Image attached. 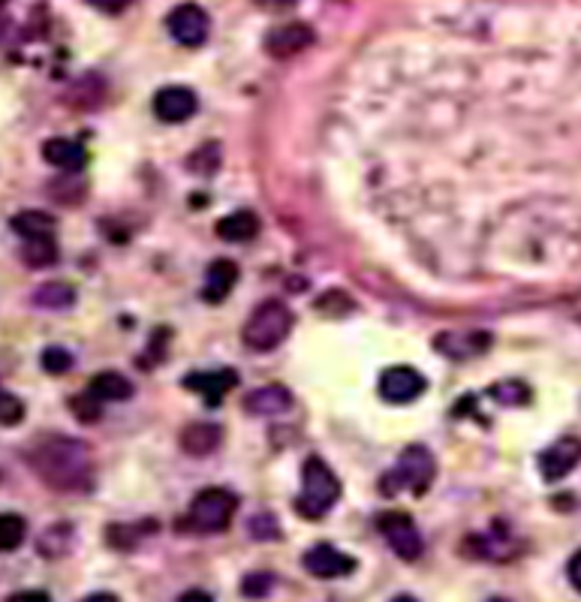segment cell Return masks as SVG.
Instances as JSON below:
<instances>
[{
	"mask_svg": "<svg viewBox=\"0 0 581 602\" xmlns=\"http://www.w3.org/2000/svg\"><path fill=\"white\" fill-rule=\"evenodd\" d=\"M33 302L43 307H52V310H64L76 302V293H73V286L66 284H45L36 289V296Z\"/></svg>",
	"mask_w": 581,
	"mask_h": 602,
	"instance_id": "cell-23",
	"label": "cell"
},
{
	"mask_svg": "<svg viewBox=\"0 0 581 602\" xmlns=\"http://www.w3.org/2000/svg\"><path fill=\"white\" fill-rule=\"evenodd\" d=\"M581 464V440L579 437H560L551 443L549 450L539 455V473L546 482L567 479Z\"/></svg>",
	"mask_w": 581,
	"mask_h": 602,
	"instance_id": "cell-10",
	"label": "cell"
},
{
	"mask_svg": "<svg viewBox=\"0 0 581 602\" xmlns=\"http://www.w3.org/2000/svg\"><path fill=\"white\" fill-rule=\"evenodd\" d=\"M218 239L230 241V244H244V241L256 239V232H260V218L253 214V211H232L226 218L218 220Z\"/></svg>",
	"mask_w": 581,
	"mask_h": 602,
	"instance_id": "cell-17",
	"label": "cell"
},
{
	"mask_svg": "<svg viewBox=\"0 0 581 602\" xmlns=\"http://www.w3.org/2000/svg\"><path fill=\"white\" fill-rule=\"evenodd\" d=\"M209 15L197 3H181L176 10L166 15V31L172 33V40L187 49H199V45L209 40Z\"/></svg>",
	"mask_w": 581,
	"mask_h": 602,
	"instance_id": "cell-7",
	"label": "cell"
},
{
	"mask_svg": "<svg viewBox=\"0 0 581 602\" xmlns=\"http://www.w3.org/2000/svg\"><path fill=\"white\" fill-rule=\"evenodd\" d=\"M85 3H91L99 12H124L133 0H85Z\"/></svg>",
	"mask_w": 581,
	"mask_h": 602,
	"instance_id": "cell-30",
	"label": "cell"
},
{
	"mask_svg": "<svg viewBox=\"0 0 581 602\" xmlns=\"http://www.w3.org/2000/svg\"><path fill=\"white\" fill-rule=\"evenodd\" d=\"M268 588H272V575H256V572H253V575H247V579H244V593H247V596H265V593H268Z\"/></svg>",
	"mask_w": 581,
	"mask_h": 602,
	"instance_id": "cell-29",
	"label": "cell"
},
{
	"mask_svg": "<svg viewBox=\"0 0 581 602\" xmlns=\"http://www.w3.org/2000/svg\"><path fill=\"white\" fill-rule=\"evenodd\" d=\"M70 406H73V416H76L78 422H85V425H91V422H99V416H103V401H99V398H94L91 392L76 394V398L70 401Z\"/></svg>",
	"mask_w": 581,
	"mask_h": 602,
	"instance_id": "cell-24",
	"label": "cell"
},
{
	"mask_svg": "<svg viewBox=\"0 0 581 602\" xmlns=\"http://www.w3.org/2000/svg\"><path fill=\"white\" fill-rule=\"evenodd\" d=\"M43 160L55 169H64V172H82L88 166V151L85 145H78L76 139H49L43 145Z\"/></svg>",
	"mask_w": 581,
	"mask_h": 602,
	"instance_id": "cell-14",
	"label": "cell"
},
{
	"mask_svg": "<svg viewBox=\"0 0 581 602\" xmlns=\"http://www.w3.org/2000/svg\"><path fill=\"white\" fill-rule=\"evenodd\" d=\"M314 28L305 22H286L277 24L272 31L265 33V52L277 61H284V57H296L305 52L307 45H314Z\"/></svg>",
	"mask_w": 581,
	"mask_h": 602,
	"instance_id": "cell-9",
	"label": "cell"
},
{
	"mask_svg": "<svg viewBox=\"0 0 581 602\" xmlns=\"http://www.w3.org/2000/svg\"><path fill=\"white\" fill-rule=\"evenodd\" d=\"M24 419V404L15 398V394L3 392L0 389V425L3 427H12L19 425Z\"/></svg>",
	"mask_w": 581,
	"mask_h": 602,
	"instance_id": "cell-26",
	"label": "cell"
},
{
	"mask_svg": "<svg viewBox=\"0 0 581 602\" xmlns=\"http://www.w3.org/2000/svg\"><path fill=\"white\" fill-rule=\"evenodd\" d=\"M239 506V497L226 488H205L193 497L190 513H187V527L197 534H220L226 530Z\"/></svg>",
	"mask_w": 581,
	"mask_h": 602,
	"instance_id": "cell-5",
	"label": "cell"
},
{
	"mask_svg": "<svg viewBox=\"0 0 581 602\" xmlns=\"http://www.w3.org/2000/svg\"><path fill=\"white\" fill-rule=\"evenodd\" d=\"M88 392L99 401H127L133 394V383L118 371H103L97 377H91Z\"/></svg>",
	"mask_w": 581,
	"mask_h": 602,
	"instance_id": "cell-19",
	"label": "cell"
},
{
	"mask_svg": "<svg viewBox=\"0 0 581 602\" xmlns=\"http://www.w3.org/2000/svg\"><path fill=\"white\" fill-rule=\"evenodd\" d=\"M263 10H284V7H293L296 0H256Z\"/></svg>",
	"mask_w": 581,
	"mask_h": 602,
	"instance_id": "cell-32",
	"label": "cell"
},
{
	"mask_svg": "<svg viewBox=\"0 0 581 602\" xmlns=\"http://www.w3.org/2000/svg\"><path fill=\"white\" fill-rule=\"evenodd\" d=\"M567 572H570V581H572V588L581 593V551H575L570 560V567H567Z\"/></svg>",
	"mask_w": 581,
	"mask_h": 602,
	"instance_id": "cell-31",
	"label": "cell"
},
{
	"mask_svg": "<svg viewBox=\"0 0 581 602\" xmlns=\"http://www.w3.org/2000/svg\"><path fill=\"white\" fill-rule=\"evenodd\" d=\"M302 563L314 579H344V575L356 572V560L350 555H344L340 548L329 546V542H319L310 551H305Z\"/></svg>",
	"mask_w": 581,
	"mask_h": 602,
	"instance_id": "cell-11",
	"label": "cell"
},
{
	"mask_svg": "<svg viewBox=\"0 0 581 602\" xmlns=\"http://www.w3.org/2000/svg\"><path fill=\"white\" fill-rule=\"evenodd\" d=\"M434 473H437V464H434V455L425 446H419V443L406 446L395 467L385 473L383 482H380V492L385 497H395L401 492L425 494L431 488V482H434Z\"/></svg>",
	"mask_w": 581,
	"mask_h": 602,
	"instance_id": "cell-4",
	"label": "cell"
},
{
	"mask_svg": "<svg viewBox=\"0 0 581 602\" xmlns=\"http://www.w3.org/2000/svg\"><path fill=\"white\" fill-rule=\"evenodd\" d=\"M22 260L31 268H49L57 263V241L55 235H36V239H24Z\"/></svg>",
	"mask_w": 581,
	"mask_h": 602,
	"instance_id": "cell-20",
	"label": "cell"
},
{
	"mask_svg": "<svg viewBox=\"0 0 581 602\" xmlns=\"http://www.w3.org/2000/svg\"><path fill=\"white\" fill-rule=\"evenodd\" d=\"M377 530L383 534V539L401 560H419V555L425 551V542H422L416 521L406 513L389 509V513L377 518Z\"/></svg>",
	"mask_w": 581,
	"mask_h": 602,
	"instance_id": "cell-6",
	"label": "cell"
},
{
	"mask_svg": "<svg viewBox=\"0 0 581 602\" xmlns=\"http://www.w3.org/2000/svg\"><path fill=\"white\" fill-rule=\"evenodd\" d=\"M340 497V482L335 476L329 464L323 458H307L302 464V492L296 497V513L302 518H310L317 521L323 515L329 513L331 506L338 504Z\"/></svg>",
	"mask_w": 581,
	"mask_h": 602,
	"instance_id": "cell-2",
	"label": "cell"
},
{
	"mask_svg": "<svg viewBox=\"0 0 581 602\" xmlns=\"http://www.w3.org/2000/svg\"><path fill=\"white\" fill-rule=\"evenodd\" d=\"M253 539H277V525L272 515H256L251 521Z\"/></svg>",
	"mask_w": 581,
	"mask_h": 602,
	"instance_id": "cell-28",
	"label": "cell"
},
{
	"mask_svg": "<svg viewBox=\"0 0 581 602\" xmlns=\"http://www.w3.org/2000/svg\"><path fill=\"white\" fill-rule=\"evenodd\" d=\"M33 473L55 492H85L94 485V461L85 443L70 437H49L28 455Z\"/></svg>",
	"mask_w": 581,
	"mask_h": 602,
	"instance_id": "cell-1",
	"label": "cell"
},
{
	"mask_svg": "<svg viewBox=\"0 0 581 602\" xmlns=\"http://www.w3.org/2000/svg\"><path fill=\"white\" fill-rule=\"evenodd\" d=\"M235 281H239V265L230 263V260L211 263V268L205 272V293H202V298L211 302V305H220L232 293Z\"/></svg>",
	"mask_w": 581,
	"mask_h": 602,
	"instance_id": "cell-18",
	"label": "cell"
},
{
	"mask_svg": "<svg viewBox=\"0 0 581 602\" xmlns=\"http://www.w3.org/2000/svg\"><path fill=\"white\" fill-rule=\"evenodd\" d=\"M199 109L197 94L184 85H169L154 94V115L166 124H181V120L193 118Z\"/></svg>",
	"mask_w": 581,
	"mask_h": 602,
	"instance_id": "cell-12",
	"label": "cell"
},
{
	"mask_svg": "<svg viewBox=\"0 0 581 602\" xmlns=\"http://www.w3.org/2000/svg\"><path fill=\"white\" fill-rule=\"evenodd\" d=\"M43 368L49 373H66L73 368V356L66 350H61V347H49V350L43 352Z\"/></svg>",
	"mask_w": 581,
	"mask_h": 602,
	"instance_id": "cell-27",
	"label": "cell"
},
{
	"mask_svg": "<svg viewBox=\"0 0 581 602\" xmlns=\"http://www.w3.org/2000/svg\"><path fill=\"white\" fill-rule=\"evenodd\" d=\"M28 537V521L15 513H0V555H10Z\"/></svg>",
	"mask_w": 581,
	"mask_h": 602,
	"instance_id": "cell-22",
	"label": "cell"
},
{
	"mask_svg": "<svg viewBox=\"0 0 581 602\" xmlns=\"http://www.w3.org/2000/svg\"><path fill=\"white\" fill-rule=\"evenodd\" d=\"M184 389L190 392L202 394V401L211 406H218L226 394L232 392V386H239V373L230 371V368H223V371H193L187 373Z\"/></svg>",
	"mask_w": 581,
	"mask_h": 602,
	"instance_id": "cell-13",
	"label": "cell"
},
{
	"mask_svg": "<svg viewBox=\"0 0 581 602\" xmlns=\"http://www.w3.org/2000/svg\"><path fill=\"white\" fill-rule=\"evenodd\" d=\"M488 394H492L494 401H500V404L509 406L527 404V401H530V392H527L525 383H497Z\"/></svg>",
	"mask_w": 581,
	"mask_h": 602,
	"instance_id": "cell-25",
	"label": "cell"
},
{
	"mask_svg": "<svg viewBox=\"0 0 581 602\" xmlns=\"http://www.w3.org/2000/svg\"><path fill=\"white\" fill-rule=\"evenodd\" d=\"M7 28H10V15H7V10H3V3H0V40H3Z\"/></svg>",
	"mask_w": 581,
	"mask_h": 602,
	"instance_id": "cell-33",
	"label": "cell"
},
{
	"mask_svg": "<svg viewBox=\"0 0 581 602\" xmlns=\"http://www.w3.org/2000/svg\"><path fill=\"white\" fill-rule=\"evenodd\" d=\"M220 440H223V427L211 422H193L181 431V450L193 458H205L218 450Z\"/></svg>",
	"mask_w": 581,
	"mask_h": 602,
	"instance_id": "cell-16",
	"label": "cell"
},
{
	"mask_svg": "<svg viewBox=\"0 0 581 602\" xmlns=\"http://www.w3.org/2000/svg\"><path fill=\"white\" fill-rule=\"evenodd\" d=\"M55 218L45 211H19L12 218V230L19 232L22 239H36V235H55Z\"/></svg>",
	"mask_w": 581,
	"mask_h": 602,
	"instance_id": "cell-21",
	"label": "cell"
},
{
	"mask_svg": "<svg viewBox=\"0 0 581 602\" xmlns=\"http://www.w3.org/2000/svg\"><path fill=\"white\" fill-rule=\"evenodd\" d=\"M293 406V394L286 392L284 386H263L244 398V410L251 416H281Z\"/></svg>",
	"mask_w": 581,
	"mask_h": 602,
	"instance_id": "cell-15",
	"label": "cell"
},
{
	"mask_svg": "<svg viewBox=\"0 0 581 602\" xmlns=\"http://www.w3.org/2000/svg\"><path fill=\"white\" fill-rule=\"evenodd\" d=\"M293 331V310L277 302V298H268L263 305L256 307L251 314V319L244 323L242 340L244 347L253 352H272L277 350Z\"/></svg>",
	"mask_w": 581,
	"mask_h": 602,
	"instance_id": "cell-3",
	"label": "cell"
},
{
	"mask_svg": "<svg viewBox=\"0 0 581 602\" xmlns=\"http://www.w3.org/2000/svg\"><path fill=\"white\" fill-rule=\"evenodd\" d=\"M425 389H429V380L410 365L385 368L380 377V398L385 404H413L416 398L425 394Z\"/></svg>",
	"mask_w": 581,
	"mask_h": 602,
	"instance_id": "cell-8",
	"label": "cell"
}]
</instances>
